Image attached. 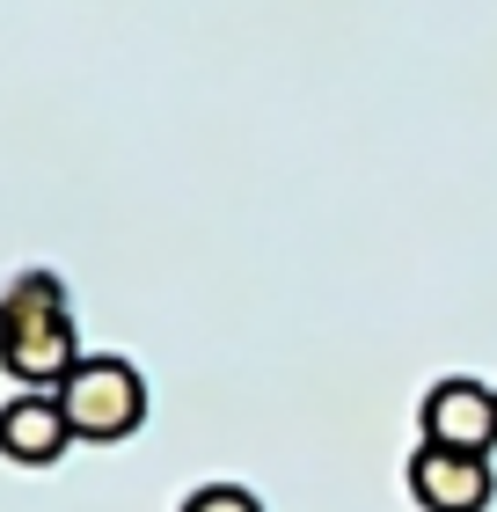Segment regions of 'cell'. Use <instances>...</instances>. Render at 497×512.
Listing matches in <instances>:
<instances>
[{
  "label": "cell",
  "instance_id": "obj_1",
  "mask_svg": "<svg viewBox=\"0 0 497 512\" xmlns=\"http://www.w3.org/2000/svg\"><path fill=\"white\" fill-rule=\"evenodd\" d=\"M88 352L74 337V315H66V286L52 271H22L8 293H0V366L22 388H59Z\"/></svg>",
  "mask_w": 497,
  "mask_h": 512
},
{
  "label": "cell",
  "instance_id": "obj_4",
  "mask_svg": "<svg viewBox=\"0 0 497 512\" xmlns=\"http://www.w3.org/2000/svg\"><path fill=\"white\" fill-rule=\"evenodd\" d=\"M497 491L490 454H454V447H417L410 454V498L424 512H483Z\"/></svg>",
  "mask_w": 497,
  "mask_h": 512
},
{
  "label": "cell",
  "instance_id": "obj_5",
  "mask_svg": "<svg viewBox=\"0 0 497 512\" xmlns=\"http://www.w3.org/2000/svg\"><path fill=\"white\" fill-rule=\"evenodd\" d=\"M74 447V425H66L52 388H22L0 403V454L22 461V469H52V461Z\"/></svg>",
  "mask_w": 497,
  "mask_h": 512
},
{
  "label": "cell",
  "instance_id": "obj_3",
  "mask_svg": "<svg viewBox=\"0 0 497 512\" xmlns=\"http://www.w3.org/2000/svg\"><path fill=\"white\" fill-rule=\"evenodd\" d=\"M424 447H454V454H490L497 447V388L468 381V374H446L424 388Z\"/></svg>",
  "mask_w": 497,
  "mask_h": 512
},
{
  "label": "cell",
  "instance_id": "obj_6",
  "mask_svg": "<svg viewBox=\"0 0 497 512\" xmlns=\"http://www.w3.org/2000/svg\"><path fill=\"white\" fill-rule=\"evenodd\" d=\"M183 512H264L242 483H205V491H191L183 498Z\"/></svg>",
  "mask_w": 497,
  "mask_h": 512
},
{
  "label": "cell",
  "instance_id": "obj_2",
  "mask_svg": "<svg viewBox=\"0 0 497 512\" xmlns=\"http://www.w3.org/2000/svg\"><path fill=\"white\" fill-rule=\"evenodd\" d=\"M52 395H59V410H66V425H74V439H103V447H110V439H132L139 425H147V381H139L132 359L88 352Z\"/></svg>",
  "mask_w": 497,
  "mask_h": 512
}]
</instances>
